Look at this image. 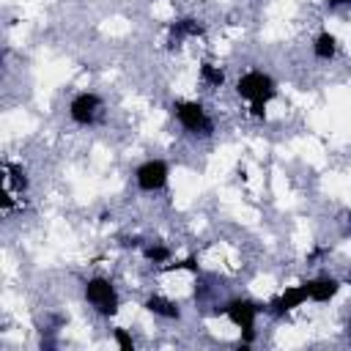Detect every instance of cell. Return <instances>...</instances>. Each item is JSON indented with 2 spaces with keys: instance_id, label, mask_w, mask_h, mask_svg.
Instances as JSON below:
<instances>
[{
  "instance_id": "obj_14",
  "label": "cell",
  "mask_w": 351,
  "mask_h": 351,
  "mask_svg": "<svg viewBox=\"0 0 351 351\" xmlns=\"http://www.w3.org/2000/svg\"><path fill=\"white\" fill-rule=\"evenodd\" d=\"M112 335H115V343H118L123 351H132V348H134V340H132V337H129L123 329H115Z\"/></svg>"
},
{
  "instance_id": "obj_6",
  "label": "cell",
  "mask_w": 351,
  "mask_h": 351,
  "mask_svg": "<svg viewBox=\"0 0 351 351\" xmlns=\"http://www.w3.org/2000/svg\"><path fill=\"white\" fill-rule=\"evenodd\" d=\"M99 112H101V99L96 93H88V90L85 93H77L71 99V104H69V115L80 126H90L99 118Z\"/></svg>"
},
{
  "instance_id": "obj_15",
  "label": "cell",
  "mask_w": 351,
  "mask_h": 351,
  "mask_svg": "<svg viewBox=\"0 0 351 351\" xmlns=\"http://www.w3.org/2000/svg\"><path fill=\"white\" fill-rule=\"evenodd\" d=\"M329 8H337V5H351V0H326Z\"/></svg>"
},
{
  "instance_id": "obj_11",
  "label": "cell",
  "mask_w": 351,
  "mask_h": 351,
  "mask_svg": "<svg viewBox=\"0 0 351 351\" xmlns=\"http://www.w3.org/2000/svg\"><path fill=\"white\" fill-rule=\"evenodd\" d=\"M200 77H203V82H206L208 88H219V85L225 82L222 69L214 66V63H203V66H200Z\"/></svg>"
},
{
  "instance_id": "obj_10",
  "label": "cell",
  "mask_w": 351,
  "mask_h": 351,
  "mask_svg": "<svg viewBox=\"0 0 351 351\" xmlns=\"http://www.w3.org/2000/svg\"><path fill=\"white\" fill-rule=\"evenodd\" d=\"M313 52H315L318 60L335 58V52H337V38H335L332 33H318V38H315V44H313Z\"/></svg>"
},
{
  "instance_id": "obj_4",
  "label": "cell",
  "mask_w": 351,
  "mask_h": 351,
  "mask_svg": "<svg viewBox=\"0 0 351 351\" xmlns=\"http://www.w3.org/2000/svg\"><path fill=\"white\" fill-rule=\"evenodd\" d=\"M225 315L244 332V343L252 340V332H255V318H258V307L250 302V299H233L225 304Z\"/></svg>"
},
{
  "instance_id": "obj_13",
  "label": "cell",
  "mask_w": 351,
  "mask_h": 351,
  "mask_svg": "<svg viewBox=\"0 0 351 351\" xmlns=\"http://www.w3.org/2000/svg\"><path fill=\"white\" fill-rule=\"evenodd\" d=\"M145 258L154 261V263H165L170 258V250L162 247V244H151V247H145Z\"/></svg>"
},
{
  "instance_id": "obj_9",
  "label": "cell",
  "mask_w": 351,
  "mask_h": 351,
  "mask_svg": "<svg viewBox=\"0 0 351 351\" xmlns=\"http://www.w3.org/2000/svg\"><path fill=\"white\" fill-rule=\"evenodd\" d=\"M145 307H148L154 315L167 318V321H173V318H178V315H181V310L176 307V302H170V299H165V296H148Z\"/></svg>"
},
{
  "instance_id": "obj_3",
  "label": "cell",
  "mask_w": 351,
  "mask_h": 351,
  "mask_svg": "<svg viewBox=\"0 0 351 351\" xmlns=\"http://www.w3.org/2000/svg\"><path fill=\"white\" fill-rule=\"evenodd\" d=\"M173 115L178 118V123L186 129V132H200V134H208L211 132V118L206 112V107L200 101H176L173 107Z\"/></svg>"
},
{
  "instance_id": "obj_2",
  "label": "cell",
  "mask_w": 351,
  "mask_h": 351,
  "mask_svg": "<svg viewBox=\"0 0 351 351\" xmlns=\"http://www.w3.org/2000/svg\"><path fill=\"white\" fill-rule=\"evenodd\" d=\"M85 299L101 315H115L118 313V304H121L118 291H115V285L107 277H90L85 282Z\"/></svg>"
},
{
  "instance_id": "obj_5",
  "label": "cell",
  "mask_w": 351,
  "mask_h": 351,
  "mask_svg": "<svg viewBox=\"0 0 351 351\" xmlns=\"http://www.w3.org/2000/svg\"><path fill=\"white\" fill-rule=\"evenodd\" d=\"M167 176H170V170H167V165L162 159H148V162H143L137 167L134 181H137V186L143 192H159L167 184Z\"/></svg>"
},
{
  "instance_id": "obj_12",
  "label": "cell",
  "mask_w": 351,
  "mask_h": 351,
  "mask_svg": "<svg viewBox=\"0 0 351 351\" xmlns=\"http://www.w3.org/2000/svg\"><path fill=\"white\" fill-rule=\"evenodd\" d=\"M184 36H200V25L192 19H181L173 25V41H181Z\"/></svg>"
},
{
  "instance_id": "obj_16",
  "label": "cell",
  "mask_w": 351,
  "mask_h": 351,
  "mask_svg": "<svg viewBox=\"0 0 351 351\" xmlns=\"http://www.w3.org/2000/svg\"><path fill=\"white\" fill-rule=\"evenodd\" d=\"M348 337H351V321H348Z\"/></svg>"
},
{
  "instance_id": "obj_7",
  "label": "cell",
  "mask_w": 351,
  "mask_h": 351,
  "mask_svg": "<svg viewBox=\"0 0 351 351\" xmlns=\"http://www.w3.org/2000/svg\"><path fill=\"white\" fill-rule=\"evenodd\" d=\"M307 299H310V296H307V285H291V288H285V291L271 302V313L285 315V313L302 307Z\"/></svg>"
},
{
  "instance_id": "obj_1",
  "label": "cell",
  "mask_w": 351,
  "mask_h": 351,
  "mask_svg": "<svg viewBox=\"0 0 351 351\" xmlns=\"http://www.w3.org/2000/svg\"><path fill=\"white\" fill-rule=\"evenodd\" d=\"M236 93L250 101V110L255 118H263L266 104L274 99V80L263 71H247L236 82Z\"/></svg>"
},
{
  "instance_id": "obj_8",
  "label": "cell",
  "mask_w": 351,
  "mask_h": 351,
  "mask_svg": "<svg viewBox=\"0 0 351 351\" xmlns=\"http://www.w3.org/2000/svg\"><path fill=\"white\" fill-rule=\"evenodd\" d=\"M304 285H307V296L313 302H329L340 291V282L335 277H315V280H310Z\"/></svg>"
}]
</instances>
